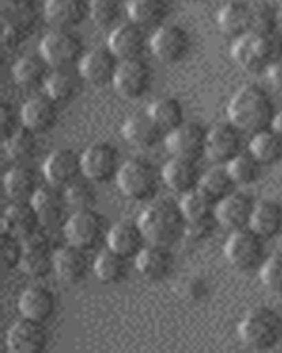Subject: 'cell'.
<instances>
[{
  "label": "cell",
  "instance_id": "obj_1",
  "mask_svg": "<svg viewBox=\"0 0 282 353\" xmlns=\"http://www.w3.org/2000/svg\"><path fill=\"white\" fill-rule=\"evenodd\" d=\"M277 113L270 94L259 85H243L233 94L228 105V121L246 134H256L272 128Z\"/></svg>",
  "mask_w": 282,
  "mask_h": 353
},
{
  "label": "cell",
  "instance_id": "obj_2",
  "mask_svg": "<svg viewBox=\"0 0 282 353\" xmlns=\"http://www.w3.org/2000/svg\"><path fill=\"white\" fill-rule=\"evenodd\" d=\"M149 244L171 245L186 237L187 219L180 205L168 200H152L138 217Z\"/></svg>",
  "mask_w": 282,
  "mask_h": 353
},
{
  "label": "cell",
  "instance_id": "obj_3",
  "mask_svg": "<svg viewBox=\"0 0 282 353\" xmlns=\"http://www.w3.org/2000/svg\"><path fill=\"white\" fill-rule=\"evenodd\" d=\"M231 57L243 71L252 74L266 72V69L282 57V36L279 32L246 34L233 41Z\"/></svg>",
  "mask_w": 282,
  "mask_h": 353
},
{
  "label": "cell",
  "instance_id": "obj_4",
  "mask_svg": "<svg viewBox=\"0 0 282 353\" xmlns=\"http://www.w3.org/2000/svg\"><path fill=\"white\" fill-rule=\"evenodd\" d=\"M237 332L247 348L256 352L274 350L282 341V314L268 305L254 307L240 320Z\"/></svg>",
  "mask_w": 282,
  "mask_h": 353
},
{
  "label": "cell",
  "instance_id": "obj_5",
  "mask_svg": "<svg viewBox=\"0 0 282 353\" xmlns=\"http://www.w3.org/2000/svg\"><path fill=\"white\" fill-rule=\"evenodd\" d=\"M115 182L125 198L133 201H152L158 196L162 176L150 161L133 157L122 163Z\"/></svg>",
  "mask_w": 282,
  "mask_h": 353
},
{
  "label": "cell",
  "instance_id": "obj_6",
  "mask_svg": "<svg viewBox=\"0 0 282 353\" xmlns=\"http://www.w3.org/2000/svg\"><path fill=\"white\" fill-rule=\"evenodd\" d=\"M224 256L233 269L240 272L259 270L266 254V241L250 228L231 232L224 244Z\"/></svg>",
  "mask_w": 282,
  "mask_h": 353
},
{
  "label": "cell",
  "instance_id": "obj_7",
  "mask_svg": "<svg viewBox=\"0 0 282 353\" xmlns=\"http://www.w3.org/2000/svg\"><path fill=\"white\" fill-rule=\"evenodd\" d=\"M106 217L96 209L73 210L64 221V237L67 244L92 251L97 245L106 242L108 235Z\"/></svg>",
  "mask_w": 282,
  "mask_h": 353
},
{
  "label": "cell",
  "instance_id": "obj_8",
  "mask_svg": "<svg viewBox=\"0 0 282 353\" xmlns=\"http://www.w3.org/2000/svg\"><path fill=\"white\" fill-rule=\"evenodd\" d=\"M39 53L52 69H71L80 64L85 55V44L80 34L67 28H52L39 43Z\"/></svg>",
  "mask_w": 282,
  "mask_h": 353
},
{
  "label": "cell",
  "instance_id": "obj_9",
  "mask_svg": "<svg viewBox=\"0 0 282 353\" xmlns=\"http://www.w3.org/2000/svg\"><path fill=\"white\" fill-rule=\"evenodd\" d=\"M193 50V37L186 27L177 23H164L150 36V52L159 62L168 65L186 61Z\"/></svg>",
  "mask_w": 282,
  "mask_h": 353
},
{
  "label": "cell",
  "instance_id": "obj_10",
  "mask_svg": "<svg viewBox=\"0 0 282 353\" xmlns=\"http://www.w3.org/2000/svg\"><path fill=\"white\" fill-rule=\"evenodd\" d=\"M120 156L117 147L108 141H94L81 152V170L83 176L94 184H108L117 181L120 170Z\"/></svg>",
  "mask_w": 282,
  "mask_h": 353
},
{
  "label": "cell",
  "instance_id": "obj_11",
  "mask_svg": "<svg viewBox=\"0 0 282 353\" xmlns=\"http://www.w3.org/2000/svg\"><path fill=\"white\" fill-rule=\"evenodd\" d=\"M208 131L196 122H184L180 128L169 131L164 138L166 149L173 157L197 161L206 157Z\"/></svg>",
  "mask_w": 282,
  "mask_h": 353
},
{
  "label": "cell",
  "instance_id": "obj_12",
  "mask_svg": "<svg viewBox=\"0 0 282 353\" xmlns=\"http://www.w3.org/2000/svg\"><path fill=\"white\" fill-rule=\"evenodd\" d=\"M153 83V71L150 64L143 59L122 61L118 65L117 77L113 80V87L124 99H141L150 92Z\"/></svg>",
  "mask_w": 282,
  "mask_h": 353
},
{
  "label": "cell",
  "instance_id": "obj_13",
  "mask_svg": "<svg viewBox=\"0 0 282 353\" xmlns=\"http://www.w3.org/2000/svg\"><path fill=\"white\" fill-rule=\"evenodd\" d=\"M120 62V59L108 46L92 48L81 57L80 64H78V77L96 87L113 85Z\"/></svg>",
  "mask_w": 282,
  "mask_h": 353
},
{
  "label": "cell",
  "instance_id": "obj_14",
  "mask_svg": "<svg viewBox=\"0 0 282 353\" xmlns=\"http://www.w3.org/2000/svg\"><path fill=\"white\" fill-rule=\"evenodd\" d=\"M106 46L120 61H133V59H141L147 48H150V36L147 28L127 20L111 28Z\"/></svg>",
  "mask_w": 282,
  "mask_h": 353
},
{
  "label": "cell",
  "instance_id": "obj_15",
  "mask_svg": "<svg viewBox=\"0 0 282 353\" xmlns=\"http://www.w3.org/2000/svg\"><path fill=\"white\" fill-rule=\"evenodd\" d=\"M50 345V332L46 323L21 316L14 321L6 336V346L11 353H41Z\"/></svg>",
  "mask_w": 282,
  "mask_h": 353
},
{
  "label": "cell",
  "instance_id": "obj_16",
  "mask_svg": "<svg viewBox=\"0 0 282 353\" xmlns=\"http://www.w3.org/2000/svg\"><path fill=\"white\" fill-rule=\"evenodd\" d=\"M243 134L230 121L217 124L208 131L206 157L215 165H228L238 154L243 152Z\"/></svg>",
  "mask_w": 282,
  "mask_h": 353
},
{
  "label": "cell",
  "instance_id": "obj_17",
  "mask_svg": "<svg viewBox=\"0 0 282 353\" xmlns=\"http://www.w3.org/2000/svg\"><path fill=\"white\" fill-rule=\"evenodd\" d=\"M258 201L254 200L252 194L246 191H233L221 201H217L215 209V221L222 228L235 232V230L249 228L252 212Z\"/></svg>",
  "mask_w": 282,
  "mask_h": 353
},
{
  "label": "cell",
  "instance_id": "obj_18",
  "mask_svg": "<svg viewBox=\"0 0 282 353\" xmlns=\"http://www.w3.org/2000/svg\"><path fill=\"white\" fill-rule=\"evenodd\" d=\"M43 175L46 184L53 188L65 189L69 184L83 176L81 170V154L73 149H56L46 157L43 165Z\"/></svg>",
  "mask_w": 282,
  "mask_h": 353
},
{
  "label": "cell",
  "instance_id": "obj_19",
  "mask_svg": "<svg viewBox=\"0 0 282 353\" xmlns=\"http://www.w3.org/2000/svg\"><path fill=\"white\" fill-rule=\"evenodd\" d=\"M92 261L89 258V251L78 245L65 244L55 251L53 258V274L62 283L67 285H78L87 279L89 272L92 270Z\"/></svg>",
  "mask_w": 282,
  "mask_h": 353
},
{
  "label": "cell",
  "instance_id": "obj_20",
  "mask_svg": "<svg viewBox=\"0 0 282 353\" xmlns=\"http://www.w3.org/2000/svg\"><path fill=\"white\" fill-rule=\"evenodd\" d=\"M23 258L20 269L25 276L32 279H43L53 272V258L55 251L52 249L50 239L43 232H36L23 241Z\"/></svg>",
  "mask_w": 282,
  "mask_h": 353
},
{
  "label": "cell",
  "instance_id": "obj_21",
  "mask_svg": "<svg viewBox=\"0 0 282 353\" xmlns=\"http://www.w3.org/2000/svg\"><path fill=\"white\" fill-rule=\"evenodd\" d=\"M21 124L36 134L48 132L55 128L58 121V103L53 101L48 94H37L28 97L20 108Z\"/></svg>",
  "mask_w": 282,
  "mask_h": 353
},
{
  "label": "cell",
  "instance_id": "obj_22",
  "mask_svg": "<svg viewBox=\"0 0 282 353\" xmlns=\"http://www.w3.org/2000/svg\"><path fill=\"white\" fill-rule=\"evenodd\" d=\"M43 17L53 28L74 30L90 18V0H45Z\"/></svg>",
  "mask_w": 282,
  "mask_h": 353
},
{
  "label": "cell",
  "instance_id": "obj_23",
  "mask_svg": "<svg viewBox=\"0 0 282 353\" xmlns=\"http://www.w3.org/2000/svg\"><path fill=\"white\" fill-rule=\"evenodd\" d=\"M106 248L113 249L115 253L122 254L127 260H134L141 253V249L149 244L145 233L136 221H118L109 226L106 235Z\"/></svg>",
  "mask_w": 282,
  "mask_h": 353
},
{
  "label": "cell",
  "instance_id": "obj_24",
  "mask_svg": "<svg viewBox=\"0 0 282 353\" xmlns=\"http://www.w3.org/2000/svg\"><path fill=\"white\" fill-rule=\"evenodd\" d=\"M122 137L134 149L150 150L158 147L166 138V132L159 128V124L153 121L147 112L134 113L127 117L122 124Z\"/></svg>",
  "mask_w": 282,
  "mask_h": 353
},
{
  "label": "cell",
  "instance_id": "obj_25",
  "mask_svg": "<svg viewBox=\"0 0 282 353\" xmlns=\"http://www.w3.org/2000/svg\"><path fill=\"white\" fill-rule=\"evenodd\" d=\"M162 184L169 188L173 193L186 194L193 189L199 188L203 172L197 161L182 159V157H169L161 170Z\"/></svg>",
  "mask_w": 282,
  "mask_h": 353
},
{
  "label": "cell",
  "instance_id": "obj_26",
  "mask_svg": "<svg viewBox=\"0 0 282 353\" xmlns=\"http://www.w3.org/2000/svg\"><path fill=\"white\" fill-rule=\"evenodd\" d=\"M134 267L149 281H162L173 272L175 254L168 245L147 244L134 258Z\"/></svg>",
  "mask_w": 282,
  "mask_h": 353
},
{
  "label": "cell",
  "instance_id": "obj_27",
  "mask_svg": "<svg viewBox=\"0 0 282 353\" xmlns=\"http://www.w3.org/2000/svg\"><path fill=\"white\" fill-rule=\"evenodd\" d=\"M18 309L23 318L48 323L56 311L55 293L45 285L28 286L18 299Z\"/></svg>",
  "mask_w": 282,
  "mask_h": 353
},
{
  "label": "cell",
  "instance_id": "obj_28",
  "mask_svg": "<svg viewBox=\"0 0 282 353\" xmlns=\"http://www.w3.org/2000/svg\"><path fill=\"white\" fill-rule=\"evenodd\" d=\"M217 27L222 36L238 39L252 32V6L243 0H230L217 12Z\"/></svg>",
  "mask_w": 282,
  "mask_h": 353
},
{
  "label": "cell",
  "instance_id": "obj_29",
  "mask_svg": "<svg viewBox=\"0 0 282 353\" xmlns=\"http://www.w3.org/2000/svg\"><path fill=\"white\" fill-rule=\"evenodd\" d=\"M41 221L32 201H11L2 216V232L21 241L39 232Z\"/></svg>",
  "mask_w": 282,
  "mask_h": 353
},
{
  "label": "cell",
  "instance_id": "obj_30",
  "mask_svg": "<svg viewBox=\"0 0 282 353\" xmlns=\"http://www.w3.org/2000/svg\"><path fill=\"white\" fill-rule=\"evenodd\" d=\"M30 201L36 209L41 226H45V228H53V226L61 225L64 221L65 210L69 209L64 189L53 188L50 184L41 185Z\"/></svg>",
  "mask_w": 282,
  "mask_h": 353
},
{
  "label": "cell",
  "instance_id": "obj_31",
  "mask_svg": "<svg viewBox=\"0 0 282 353\" xmlns=\"http://www.w3.org/2000/svg\"><path fill=\"white\" fill-rule=\"evenodd\" d=\"M171 12V0H127L129 20L143 28H159Z\"/></svg>",
  "mask_w": 282,
  "mask_h": 353
},
{
  "label": "cell",
  "instance_id": "obj_32",
  "mask_svg": "<svg viewBox=\"0 0 282 353\" xmlns=\"http://www.w3.org/2000/svg\"><path fill=\"white\" fill-rule=\"evenodd\" d=\"M52 65L45 61V57L37 55H25L20 57L14 65H12V78L20 87L23 88H37L45 87L48 80Z\"/></svg>",
  "mask_w": 282,
  "mask_h": 353
},
{
  "label": "cell",
  "instance_id": "obj_33",
  "mask_svg": "<svg viewBox=\"0 0 282 353\" xmlns=\"http://www.w3.org/2000/svg\"><path fill=\"white\" fill-rule=\"evenodd\" d=\"M39 188L36 172L27 165H14L4 176L6 194L11 201H30Z\"/></svg>",
  "mask_w": 282,
  "mask_h": 353
},
{
  "label": "cell",
  "instance_id": "obj_34",
  "mask_svg": "<svg viewBox=\"0 0 282 353\" xmlns=\"http://www.w3.org/2000/svg\"><path fill=\"white\" fill-rule=\"evenodd\" d=\"M249 228L261 235L265 241L277 237L282 232V205L274 200L258 201Z\"/></svg>",
  "mask_w": 282,
  "mask_h": 353
},
{
  "label": "cell",
  "instance_id": "obj_35",
  "mask_svg": "<svg viewBox=\"0 0 282 353\" xmlns=\"http://www.w3.org/2000/svg\"><path fill=\"white\" fill-rule=\"evenodd\" d=\"M127 258L105 248L92 261L94 276L105 285H118L127 277Z\"/></svg>",
  "mask_w": 282,
  "mask_h": 353
},
{
  "label": "cell",
  "instance_id": "obj_36",
  "mask_svg": "<svg viewBox=\"0 0 282 353\" xmlns=\"http://www.w3.org/2000/svg\"><path fill=\"white\" fill-rule=\"evenodd\" d=\"M249 152L263 166L275 165L282 159V137L272 128L250 134Z\"/></svg>",
  "mask_w": 282,
  "mask_h": 353
},
{
  "label": "cell",
  "instance_id": "obj_37",
  "mask_svg": "<svg viewBox=\"0 0 282 353\" xmlns=\"http://www.w3.org/2000/svg\"><path fill=\"white\" fill-rule=\"evenodd\" d=\"M147 113L152 117L153 121L158 122L159 128L168 134L169 131L180 128L186 122V115H184V106L177 97L162 96L159 99L152 101L147 108Z\"/></svg>",
  "mask_w": 282,
  "mask_h": 353
},
{
  "label": "cell",
  "instance_id": "obj_38",
  "mask_svg": "<svg viewBox=\"0 0 282 353\" xmlns=\"http://www.w3.org/2000/svg\"><path fill=\"white\" fill-rule=\"evenodd\" d=\"M182 212L186 216L187 223H202V221H214L217 201L210 198L203 189H193L189 193L182 194L180 201Z\"/></svg>",
  "mask_w": 282,
  "mask_h": 353
},
{
  "label": "cell",
  "instance_id": "obj_39",
  "mask_svg": "<svg viewBox=\"0 0 282 353\" xmlns=\"http://www.w3.org/2000/svg\"><path fill=\"white\" fill-rule=\"evenodd\" d=\"M37 14V0H2V23L17 25L25 34L34 28Z\"/></svg>",
  "mask_w": 282,
  "mask_h": 353
},
{
  "label": "cell",
  "instance_id": "obj_40",
  "mask_svg": "<svg viewBox=\"0 0 282 353\" xmlns=\"http://www.w3.org/2000/svg\"><path fill=\"white\" fill-rule=\"evenodd\" d=\"M4 152L14 165H27L37 152V134L27 128H20L4 140Z\"/></svg>",
  "mask_w": 282,
  "mask_h": 353
},
{
  "label": "cell",
  "instance_id": "obj_41",
  "mask_svg": "<svg viewBox=\"0 0 282 353\" xmlns=\"http://www.w3.org/2000/svg\"><path fill=\"white\" fill-rule=\"evenodd\" d=\"M237 182L233 181V176H231L226 165H215L214 168L203 172L202 182H199V189H203L215 201H221L222 198L237 191Z\"/></svg>",
  "mask_w": 282,
  "mask_h": 353
},
{
  "label": "cell",
  "instance_id": "obj_42",
  "mask_svg": "<svg viewBox=\"0 0 282 353\" xmlns=\"http://www.w3.org/2000/svg\"><path fill=\"white\" fill-rule=\"evenodd\" d=\"M228 170H230L233 181L237 182L238 188H247L259 181V176L263 173V165L259 163L249 150H243L242 154H238L233 161L228 163Z\"/></svg>",
  "mask_w": 282,
  "mask_h": 353
},
{
  "label": "cell",
  "instance_id": "obj_43",
  "mask_svg": "<svg viewBox=\"0 0 282 353\" xmlns=\"http://www.w3.org/2000/svg\"><path fill=\"white\" fill-rule=\"evenodd\" d=\"M76 90L78 80L71 72V69H53L45 83V92L58 105L73 99Z\"/></svg>",
  "mask_w": 282,
  "mask_h": 353
},
{
  "label": "cell",
  "instance_id": "obj_44",
  "mask_svg": "<svg viewBox=\"0 0 282 353\" xmlns=\"http://www.w3.org/2000/svg\"><path fill=\"white\" fill-rule=\"evenodd\" d=\"M96 185L89 179H78L73 184H69L64 189L65 201H67L69 209L73 210H83V209H94V203H96Z\"/></svg>",
  "mask_w": 282,
  "mask_h": 353
},
{
  "label": "cell",
  "instance_id": "obj_45",
  "mask_svg": "<svg viewBox=\"0 0 282 353\" xmlns=\"http://www.w3.org/2000/svg\"><path fill=\"white\" fill-rule=\"evenodd\" d=\"M252 6V32L270 34L277 32V23L281 14L277 9L266 0H254Z\"/></svg>",
  "mask_w": 282,
  "mask_h": 353
},
{
  "label": "cell",
  "instance_id": "obj_46",
  "mask_svg": "<svg viewBox=\"0 0 282 353\" xmlns=\"http://www.w3.org/2000/svg\"><path fill=\"white\" fill-rule=\"evenodd\" d=\"M122 14V0H90V20L97 27H115Z\"/></svg>",
  "mask_w": 282,
  "mask_h": 353
},
{
  "label": "cell",
  "instance_id": "obj_47",
  "mask_svg": "<svg viewBox=\"0 0 282 353\" xmlns=\"http://www.w3.org/2000/svg\"><path fill=\"white\" fill-rule=\"evenodd\" d=\"M259 279L266 290L282 293V251L268 254L259 267Z\"/></svg>",
  "mask_w": 282,
  "mask_h": 353
},
{
  "label": "cell",
  "instance_id": "obj_48",
  "mask_svg": "<svg viewBox=\"0 0 282 353\" xmlns=\"http://www.w3.org/2000/svg\"><path fill=\"white\" fill-rule=\"evenodd\" d=\"M2 258H4V265L8 270L20 269L21 258H23L25 244L21 239L12 237L9 233L2 232Z\"/></svg>",
  "mask_w": 282,
  "mask_h": 353
},
{
  "label": "cell",
  "instance_id": "obj_49",
  "mask_svg": "<svg viewBox=\"0 0 282 353\" xmlns=\"http://www.w3.org/2000/svg\"><path fill=\"white\" fill-rule=\"evenodd\" d=\"M0 122H2L4 140L11 137V134H14L20 128H23L20 112L12 105H9V103H2V106H0Z\"/></svg>",
  "mask_w": 282,
  "mask_h": 353
},
{
  "label": "cell",
  "instance_id": "obj_50",
  "mask_svg": "<svg viewBox=\"0 0 282 353\" xmlns=\"http://www.w3.org/2000/svg\"><path fill=\"white\" fill-rule=\"evenodd\" d=\"M217 226V221H202V223H187L186 237L191 241H205L208 239L214 228Z\"/></svg>",
  "mask_w": 282,
  "mask_h": 353
},
{
  "label": "cell",
  "instance_id": "obj_51",
  "mask_svg": "<svg viewBox=\"0 0 282 353\" xmlns=\"http://www.w3.org/2000/svg\"><path fill=\"white\" fill-rule=\"evenodd\" d=\"M2 27H4V32H2V41H4L6 52H12V50H17L18 46L21 44V41H23L25 32L21 30L20 27H17V25H11V23H2Z\"/></svg>",
  "mask_w": 282,
  "mask_h": 353
},
{
  "label": "cell",
  "instance_id": "obj_52",
  "mask_svg": "<svg viewBox=\"0 0 282 353\" xmlns=\"http://www.w3.org/2000/svg\"><path fill=\"white\" fill-rule=\"evenodd\" d=\"M266 78H268L272 87L277 88V90H281L282 92V57L281 59H277L270 68L266 69Z\"/></svg>",
  "mask_w": 282,
  "mask_h": 353
},
{
  "label": "cell",
  "instance_id": "obj_53",
  "mask_svg": "<svg viewBox=\"0 0 282 353\" xmlns=\"http://www.w3.org/2000/svg\"><path fill=\"white\" fill-rule=\"evenodd\" d=\"M272 129L282 137V110H277V113H275L274 122H272Z\"/></svg>",
  "mask_w": 282,
  "mask_h": 353
},
{
  "label": "cell",
  "instance_id": "obj_54",
  "mask_svg": "<svg viewBox=\"0 0 282 353\" xmlns=\"http://www.w3.org/2000/svg\"><path fill=\"white\" fill-rule=\"evenodd\" d=\"M279 14H281V18H282V8H281V11H279Z\"/></svg>",
  "mask_w": 282,
  "mask_h": 353
},
{
  "label": "cell",
  "instance_id": "obj_55",
  "mask_svg": "<svg viewBox=\"0 0 282 353\" xmlns=\"http://www.w3.org/2000/svg\"><path fill=\"white\" fill-rule=\"evenodd\" d=\"M191 2H197V0H191Z\"/></svg>",
  "mask_w": 282,
  "mask_h": 353
}]
</instances>
